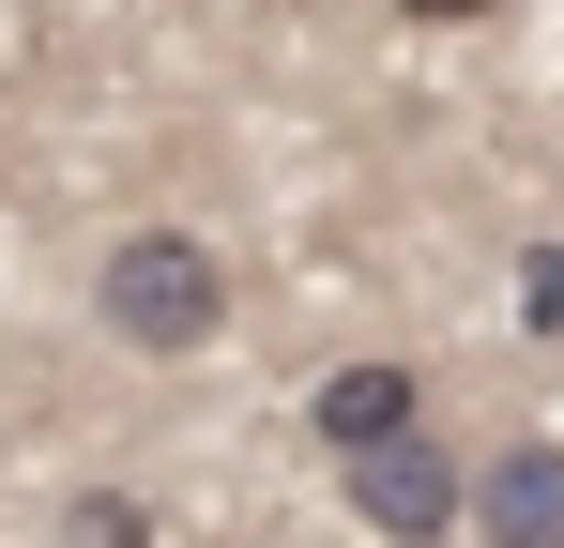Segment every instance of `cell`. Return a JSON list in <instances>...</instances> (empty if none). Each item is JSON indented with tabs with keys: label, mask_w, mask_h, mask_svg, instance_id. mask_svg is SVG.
Instances as JSON below:
<instances>
[{
	"label": "cell",
	"mask_w": 564,
	"mask_h": 548,
	"mask_svg": "<svg viewBox=\"0 0 564 548\" xmlns=\"http://www.w3.org/2000/svg\"><path fill=\"white\" fill-rule=\"evenodd\" d=\"M93 305H107L122 351H214V336H229V260H214L198 229H122L107 274H93Z\"/></svg>",
	"instance_id": "cell-1"
},
{
	"label": "cell",
	"mask_w": 564,
	"mask_h": 548,
	"mask_svg": "<svg viewBox=\"0 0 564 548\" xmlns=\"http://www.w3.org/2000/svg\"><path fill=\"white\" fill-rule=\"evenodd\" d=\"M351 518H367L381 548H443L473 518V487H458V457L427 442V427H412V442H381V457H351Z\"/></svg>",
	"instance_id": "cell-2"
},
{
	"label": "cell",
	"mask_w": 564,
	"mask_h": 548,
	"mask_svg": "<svg viewBox=\"0 0 564 548\" xmlns=\"http://www.w3.org/2000/svg\"><path fill=\"white\" fill-rule=\"evenodd\" d=\"M305 427H321V442H336V472H351V457H381V442H412V427H427V381L367 351V365H336V381L305 396Z\"/></svg>",
	"instance_id": "cell-3"
},
{
	"label": "cell",
	"mask_w": 564,
	"mask_h": 548,
	"mask_svg": "<svg viewBox=\"0 0 564 548\" xmlns=\"http://www.w3.org/2000/svg\"><path fill=\"white\" fill-rule=\"evenodd\" d=\"M473 534L488 548H564V442H503L473 472Z\"/></svg>",
	"instance_id": "cell-4"
},
{
	"label": "cell",
	"mask_w": 564,
	"mask_h": 548,
	"mask_svg": "<svg viewBox=\"0 0 564 548\" xmlns=\"http://www.w3.org/2000/svg\"><path fill=\"white\" fill-rule=\"evenodd\" d=\"M77 548H153V518H138L122 487H77Z\"/></svg>",
	"instance_id": "cell-5"
},
{
	"label": "cell",
	"mask_w": 564,
	"mask_h": 548,
	"mask_svg": "<svg viewBox=\"0 0 564 548\" xmlns=\"http://www.w3.org/2000/svg\"><path fill=\"white\" fill-rule=\"evenodd\" d=\"M397 15H427V31H473V15H503V0H397Z\"/></svg>",
	"instance_id": "cell-6"
},
{
	"label": "cell",
	"mask_w": 564,
	"mask_h": 548,
	"mask_svg": "<svg viewBox=\"0 0 564 548\" xmlns=\"http://www.w3.org/2000/svg\"><path fill=\"white\" fill-rule=\"evenodd\" d=\"M534 320H564V244H550V274H534Z\"/></svg>",
	"instance_id": "cell-7"
}]
</instances>
